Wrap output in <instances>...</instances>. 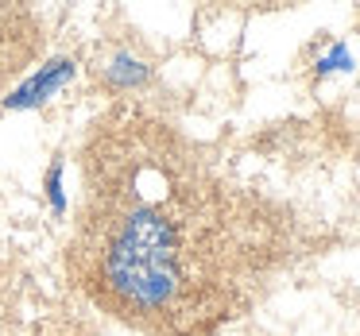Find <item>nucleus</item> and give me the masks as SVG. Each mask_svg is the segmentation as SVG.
Returning a JSON list of instances; mask_svg holds the SVG:
<instances>
[{"mask_svg":"<svg viewBox=\"0 0 360 336\" xmlns=\"http://www.w3.org/2000/svg\"><path fill=\"white\" fill-rule=\"evenodd\" d=\"M82 186L70 240L78 286L124 325L182 336L202 317V236L167 128L112 109L86 140Z\"/></svg>","mask_w":360,"mask_h":336,"instance_id":"obj_1","label":"nucleus"},{"mask_svg":"<svg viewBox=\"0 0 360 336\" xmlns=\"http://www.w3.org/2000/svg\"><path fill=\"white\" fill-rule=\"evenodd\" d=\"M70 78H74V62L70 58H55V62L39 66L20 89H12V93L4 97V109H12V112L16 109H35V105L51 101Z\"/></svg>","mask_w":360,"mask_h":336,"instance_id":"obj_2","label":"nucleus"},{"mask_svg":"<svg viewBox=\"0 0 360 336\" xmlns=\"http://www.w3.org/2000/svg\"><path fill=\"white\" fill-rule=\"evenodd\" d=\"M148 78H151V66H143L140 58H132V55H117L109 66V86L112 89H136Z\"/></svg>","mask_w":360,"mask_h":336,"instance_id":"obj_3","label":"nucleus"},{"mask_svg":"<svg viewBox=\"0 0 360 336\" xmlns=\"http://www.w3.org/2000/svg\"><path fill=\"white\" fill-rule=\"evenodd\" d=\"M314 70H318V78H329V74H349L352 70L349 47H345V43H333V47L318 58V66H314Z\"/></svg>","mask_w":360,"mask_h":336,"instance_id":"obj_4","label":"nucleus"},{"mask_svg":"<svg viewBox=\"0 0 360 336\" xmlns=\"http://www.w3.org/2000/svg\"><path fill=\"white\" fill-rule=\"evenodd\" d=\"M47 201H51V209H55V213L66 209V197H63V163H51V170H47Z\"/></svg>","mask_w":360,"mask_h":336,"instance_id":"obj_5","label":"nucleus"}]
</instances>
